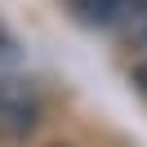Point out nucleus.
Listing matches in <instances>:
<instances>
[{
    "label": "nucleus",
    "instance_id": "f257e3e1",
    "mask_svg": "<svg viewBox=\"0 0 147 147\" xmlns=\"http://www.w3.org/2000/svg\"><path fill=\"white\" fill-rule=\"evenodd\" d=\"M45 116V98L27 76H0V138H27Z\"/></svg>",
    "mask_w": 147,
    "mask_h": 147
},
{
    "label": "nucleus",
    "instance_id": "f03ea898",
    "mask_svg": "<svg viewBox=\"0 0 147 147\" xmlns=\"http://www.w3.org/2000/svg\"><path fill=\"white\" fill-rule=\"evenodd\" d=\"M67 9L80 27L94 31H125L138 13L147 9V0H67Z\"/></svg>",
    "mask_w": 147,
    "mask_h": 147
},
{
    "label": "nucleus",
    "instance_id": "7ed1b4c3",
    "mask_svg": "<svg viewBox=\"0 0 147 147\" xmlns=\"http://www.w3.org/2000/svg\"><path fill=\"white\" fill-rule=\"evenodd\" d=\"M125 45H129V49H138V54H147V9L125 27Z\"/></svg>",
    "mask_w": 147,
    "mask_h": 147
},
{
    "label": "nucleus",
    "instance_id": "20e7f679",
    "mask_svg": "<svg viewBox=\"0 0 147 147\" xmlns=\"http://www.w3.org/2000/svg\"><path fill=\"white\" fill-rule=\"evenodd\" d=\"M18 58V40H13V31L0 22V63H13Z\"/></svg>",
    "mask_w": 147,
    "mask_h": 147
},
{
    "label": "nucleus",
    "instance_id": "39448f33",
    "mask_svg": "<svg viewBox=\"0 0 147 147\" xmlns=\"http://www.w3.org/2000/svg\"><path fill=\"white\" fill-rule=\"evenodd\" d=\"M129 80H134V89H138V94L147 98V54H143V58L134 63V71H129Z\"/></svg>",
    "mask_w": 147,
    "mask_h": 147
}]
</instances>
